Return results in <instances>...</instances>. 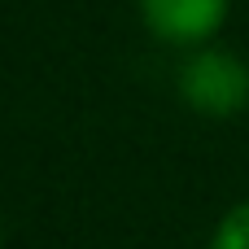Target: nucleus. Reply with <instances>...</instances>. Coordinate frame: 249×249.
Returning <instances> with one entry per match:
<instances>
[{
    "label": "nucleus",
    "mask_w": 249,
    "mask_h": 249,
    "mask_svg": "<svg viewBox=\"0 0 249 249\" xmlns=\"http://www.w3.org/2000/svg\"><path fill=\"white\" fill-rule=\"evenodd\" d=\"M175 83L193 114L232 118V114L249 109V66L228 48H214V44L188 48Z\"/></svg>",
    "instance_id": "obj_1"
},
{
    "label": "nucleus",
    "mask_w": 249,
    "mask_h": 249,
    "mask_svg": "<svg viewBox=\"0 0 249 249\" xmlns=\"http://www.w3.org/2000/svg\"><path fill=\"white\" fill-rule=\"evenodd\" d=\"M144 26L175 48H201L228 22V0H140Z\"/></svg>",
    "instance_id": "obj_2"
},
{
    "label": "nucleus",
    "mask_w": 249,
    "mask_h": 249,
    "mask_svg": "<svg viewBox=\"0 0 249 249\" xmlns=\"http://www.w3.org/2000/svg\"><path fill=\"white\" fill-rule=\"evenodd\" d=\"M0 245H4V232H0Z\"/></svg>",
    "instance_id": "obj_4"
},
{
    "label": "nucleus",
    "mask_w": 249,
    "mask_h": 249,
    "mask_svg": "<svg viewBox=\"0 0 249 249\" xmlns=\"http://www.w3.org/2000/svg\"><path fill=\"white\" fill-rule=\"evenodd\" d=\"M210 249H249V201L232 206L219 219V228L210 236Z\"/></svg>",
    "instance_id": "obj_3"
}]
</instances>
